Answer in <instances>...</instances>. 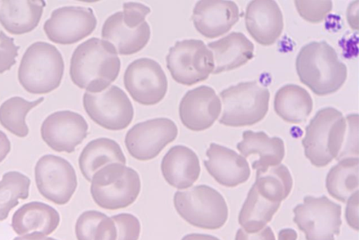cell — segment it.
<instances>
[{
	"mask_svg": "<svg viewBox=\"0 0 359 240\" xmlns=\"http://www.w3.org/2000/svg\"><path fill=\"white\" fill-rule=\"evenodd\" d=\"M121 61L112 44L91 38L75 48L70 61L73 83L88 93H100L115 81Z\"/></svg>",
	"mask_w": 359,
	"mask_h": 240,
	"instance_id": "cell-1",
	"label": "cell"
},
{
	"mask_svg": "<svg viewBox=\"0 0 359 240\" xmlns=\"http://www.w3.org/2000/svg\"><path fill=\"white\" fill-rule=\"evenodd\" d=\"M300 81L316 95L325 96L340 90L347 79V67L325 41L306 44L296 59Z\"/></svg>",
	"mask_w": 359,
	"mask_h": 240,
	"instance_id": "cell-2",
	"label": "cell"
},
{
	"mask_svg": "<svg viewBox=\"0 0 359 240\" xmlns=\"http://www.w3.org/2000/svg\"><path fill=\"white\" fill-rule=\"evenodd\" d=\"M348 124L338 109L327 107L318 111L306 127L302 140L304 154L313 166L323 168L342 154Z\"/></svg>",
	"mask_w": 359,
	"mask_h": 240,
	"instance_id": "cell-3",
	"label": "cell"
},
{
	"mask_svg": "<svg viewBox=\"0 0 359 240\" xmlns=\"http://www.w3.org/2000/svg\"><path fill=\"white\" fill-rule=\"evenodd\" d=\"M65 73L63 56L53 44H31L22 58L18 78L25 90L33 95H46L59 88Z\"/></svg>",
	"mask_w": 359,
	"mask_h": 240,
	"instance_id": "cell-4",
	"label": "cell"
},
{
	"mask_svg": "<svg viewBox=\"0 0 359 240\" xmlns=\"http://www.w3.org/2000/svg\"><path fill=\"white\" fill-rule=\"evenodd\" d=\"M151 13L141 3L123 4V11L114 13L102 27V38L113 44L119 55H135L147 46L151 29L145 18Z\"/></svg>",
	"mask_w": 359,
	"mask_h": 240,
	"instance_id": "cell-5",
	"label": "cell"
},
{
	"mask_svg": "<svg viewBox=\"0 0 359 240\" xmlns=\"http://www.w3.org/2000/svg\"><path fill=\"white\" fill-rule=\"evenodd\" d=\"M140 191L138 172L119 163L101 168L91 180L92 198L104 210L117 211L130 206L138 199Z\"/></svg>",
	"mask_w": 359,
	"mask_h": 240,
	"instance_id": "cell-6",
	"label": "cell"
},
{
	"mask_svg": "<svg viewBox=\"0 0 359 240\" xmlns=\"http://www.w3.org/2000/svg\"><path fill=\"white\" fill-rule=\"evenodd\" d=\"M177 213L189 225L203 229H219L229 218V208L223 195L210 186L202 185L174 196Z\"/></svg>",
	"mask_w": 359,
	"mask_h": 240,
	"instance_id": "cell-7",
	"label": "cell"
},
{
	"mask_svg": "<svg viewBox=\"0 0 359 240\" xmlns=\"http://www.w3.org/2000/svg\"><path fill=\"white\" fill-rule=\"evenodd\" d=\"M223 113L219 120L229 127L251 126L269 112L270 93L257 81L243 82L220 93Z\"/></svg>",
	"mask_w": 359,
	"mask_h": 240,
	"instance_id": "cell-8",
	"label": "cell"
},
{
	"mask_svg": "<svg viewBox=\"0 0 359 240\" xmlns=\"http://www.w3.org/2000/svg\"><path fill=\"white\" fill-rule=\"evenodd\" d=\"M166 63L172 78L186 86L205 81L215 69L212 51L198 39L176 42L168 53Z\"/></svg>",
	"mask_w": 359,
	"mask_h": 240,
	"instance_id": "cell-9",
	"label": "cell"
},
{
	"mask_svg": "<svg viewBox=\"0 0 359 240\" xmlns=\"http://www.w3.org/2000/svg\"><path fill=\"white\" fill-rule=\"evenodd\" d=\"M294 223L303 231L306 240H335L342 225V208L323 195L306 196L304 204L294 208Z\"/></svg>",
	"mask_w": 359,
	"mask_h": 240,
	"instance_id": "cell-10",
	"label": "cell"
},
{
	"mask_svg": "<svg viewBox=\"0 0 359 240\" xmlns=\"http://www.w3.org/2000/svg\"><path fill=\"white\" fill-rule=\"evenodd\" d=\"M83 105L88 117L108 131L125 130L134 119L130 98L116 86H110L100 93H84Z\"/></svg>",
	"mask_w": 359,
	"mask_h": 240,
	"instance_id": "cell-11",
	"label": "cell"
},
{
	"mask_svg": "<svg viewBox=\"0 0 359 240\" xmlns=\"http://www.w3.org/2000/svg\"><path fill=\"white\" fill-rule=\"evenodd\" d=\"M34 173L39 192L57 206L67 204L77 189L74 168L68 160L57 155H43L38 160Z\"/></svg>",
	"mask_w": 359,
	"mask_h": 240,
	"instance_id": "cell-12",
	"label": "cell"
},
{
	"mask_svg": "<svg viewBox=\"0 0 359 240\" xmlns=\"http://www.w3.org/2000/svg\"><path fill=\"white\" fill-rule=\"evenodd\" d=\"M123 84L132 99L145 106L161 102L168 91V79L158 62L141 58L127 67Z\"/></svg>",
	"mask_w": 359,
	"mask_h": 240,
	"instance_id": "cell-13",
	"label": "cell"
},
{
	"mask_svg": "<svg viewBox=\"0 0 359 240\" xmlns=\"http://www.w3.org/2000/svg\"><path fill=\"white\" fill-rule=\"evenodd\" d=\"M178 127L172 120L157 118L135 124L126 133V146L133 158L149 161L156 158L178 136Z\"/></svg>",
	"mask_w": 359,
	"mask_h": 240,
	"instance_id": "cell-14",
	"label": "cell"
},
{
	"mask_svg": "<svg viewBox=\"0 0 359 240\" xmlns=\"http://www.w3.org/2000/svg\"><path fill=\"white\" fill-rule=\"evenodd\" d=\"M96 27L97 19L91 8L65 6L52 12L43 30L50 41L69 46L90 36Z\"/></svg>",
	"mask_w": 359,
	"mask_h": 240,
	"instance_id": "cell-15",
	"label": "cell"
},
{
	"mask_svg": "<svg viewBox=\"0 0 359 240\" xmlns=\"http://www.w3.org/2000/svg\"><path fill=\"white\" fill-rule=\"evenodd\" d=\"M88 123L81 114L70 110L57 111L42 124L41 137L56 152L74 153L88 136Z\"/></svg>",
	"mask_w": 359,
	"mask_h": 240,
	"instance_id": "cell-16",
	"label": "cell"
},
{
	"mask_svg": "<svg viewBox=\"0 0 359 240\" xmlns=\"http://www.w3.org/2000/svg\"><path fill=\"white\" fill-rule=\"evenodd\" d=\"M221 101L214 88L203 86L185 93L180 104L182 124L192 131L210 128L221 113Z\"/></svg>",
	"mask_w": 359,
	"mask_h": 240,
	"instance_id": "cell-17",
	"label": "cell"
},
{
	"mask_svg": "<svg viewBox=\"0 0 359 240\" xmlns=\"http://www.w3.org/2000/svg\"><path fill=\"white\" fill-rule=\"evenodd\" d=\"M239 20L236 4L226 0H201L195 4L192 20L195 29L208 39L228 33Z\"/></svg>",
	"mask_w": 359,
	"mask_h": 240,
	"instance_id": "cell-18",
	"label": "cell"
},
{
	"mask_svg": "<svg viewBox=\"0 0 359 240\" xmlns=\"http://www.w3.org/2000/svg\"><path fill=\"white\" fill-rule=\"evenodd\" d=\"M245 25L257 43L272 46L281 36L285 26L280 7L273 0L251 1L246 8Z\"/></svg>",
	"mask_w": 359,
	"mask_h": 240,
	"instance_id": "cell-19",
	"label": "cell"
},
{
	"mask_svg": "<svg viewBox=\"0 0 359 240\" xmlns=\"http://www.w3.org/2000/svg\"><path fill=\"white\" fill-rule=\"evenodd\" d=\"M205 166L210 175L221 185L234 188L250 180V164L242 155L227 147L212 143L206 152Z\"/></svg>",
	"mask_w": 359,
	"mask_h": 240,
	"instance_id": "cell-20",
	"label": "cell"
},
{
	"mask_svg": "<svg viewBox=\"0 0 359 240\" xmlns=\"http://www.w3.org/2000/svg\"><path fill=\"white\" fill-rule=\"evenodd\" d=\"M161 171L168 185L178 189H185L198 180L201 162L194 150L184 145H176L163 156Z\"/></svg>",
	"mask_w": 359,
	"mask_h": 240,
	"instance_id": "cell-21",
	"label": "cell"
},
{
	"mask_svg": "<svg viewBox=\"0 0 359 240\" xmlns=\"http://www.w3.org/2000/svg\"><path fill=\"white\" fill-rule=\"evenodd\" d=\"M237 149L245 158L258 155L252 163V170L263 171L281 164L285 156V142L278 137L270 138L263 131H247L243 133V140Z\"/></svg>",
	"mask_w": 359,
	"mask_h": 240,
	"instance_id": "cell-22",
	"label": "cell"
},
{
	"mask_svg": "<svg viewBox=\"0 0 359 240\" xmlns=\"http://www.w3.org/2000/svg\"><path fill=\"white\" fill-rule=\"evenodd\" d=\"M207 47L214 55V74L238 69L255 56L254 44L239 32L229 34L223 39L208 44Z\"/></svg>",
	"mask_w": 359,
	"mask_h": 240,
	"instance_id": "cell-23",
	"label": "cell"
},
{
	"mask_svg": "<svg viewBox=\"0 0 359 240\" xmlns=\"http://www.w3.org/2000/svg\"><path fill=\"white\" fill-rule=\"evenodd\" d=\"M60 224V215L55 208L42 202H30L16 211L12 218V229L20 236L32 234L50 235Z\"/></svg>",
	"mask_w": 359,
	"mask_h": 240,
	"instance_id": "cell-24",
	"label": "cell"
},
{
	"mask_svg": "<svg viewBox=\"0 0 359 240\" xmlns=\"http://www.w3.org/2000/svg\"><path fill=\"white\" fill-rule=\"evenodd\" d=\"M46 6L42 0H4L0 2V24L11 34H28L39 25Z\"/></svg>",
	"mask_w": 359,
	"mask_h": 240,
	"instance_id": "cell-25",
	"label": "cell"
},
{
	"mask_svg": "<svg viewBox=\"0 0 359 240\" xmlns=\"http://www.w3.org/2000/svg\"><path fill=\"white\" fill-rule=\"evenodd\" d=\"M126 164L121 145L109 138L92 140L84 147L79 158V166L84 178L91 182L95 173L109 164Z\"/></svg>",
	"mask_w": 359,
	"mask_h": 240,
	"instance_id": "cell-26",
	"label": "cell"
},
{
	"mask_svg": "<svg viewBox=\"0 0 359 240\" xmlns=\"http://www.w3.org/2000/svg\"><path fill=\"white\" fill-rule=\"evenodd\" d=\"M313 102L305 88L297 84H286L274 98V110L279 117L291 124L306 121L312 113Z\"/></svg>",
	"mask_w": 359,
	"mask_h": 240,
	"instance_id": "cell-27",
	"label": "cell"
},
{
	"mask_svg": "<svg viewBox=\"0 0 359 240\" xmlns=\"http://www.w3.org/2000/svg\"><path fill=\"white\" fill-rule=\"evenodd\" d=\"M358 157L345 158L331 168L326 177V189L330 196L346 203L359 186Z\"/></svg>",
	"mask_w": 359,
	"mask_h": 240,
	"instance_id": "cell-28",
	"label": "cell"
},
{
	"mask_svg": "<svg viewBox=\"0 0 359 240\" xmlns=\"http://www.w3.org/2000/svg\"><path fill=\"white\" fill-rule=\"evenodd\" d=\"M280 206V203L270 201L262 196L252 186L239 212L238 223L246 232H258L272 220Z\"/></svg>",
	"mask_w": 359,
	"mask_h": 240,
	"instance_id": "cell-29",
	"label": "cell"
},
{
	"mask_svg": "<svg viewBox=\"0 0 359 240\" xmlns=\"http://www.w3.org/2000/svg\"><path fill=\"white\" fill-rule=\"evenodd\" d=\"M292 185L291 173L283 164L257 171L255 183L252 185L262 196L280 204L289 197Z\"/></svg>",
	"mask_w": 359,
	"mask_h": 240,
	"instance_id": "cell-30",
	"label": "cell"
},
{
	"mask_svg": "<svg viewBox=\"0 0 359 240\" xmlns=\"http://www.w3.org/2000/svg\"><path fill=\"white\" fill-rule=\"evenodd\" d=\"M43 100V97L34 101H28L19 96L11 98L0 106V124L13 135L20 138L28 136L29 130L26 116Z\"/></svg>",
	"mask_w": 359,
	"mask_h": 240,
	"instance_id": "cell-31",
	"label": "cell"
},
{
	"mask_svg": "<svg viewBox=\"0 0 359 240\" xmlns=\"http://www.w3.org/2000/svg\"><path fill=\"white\" fill-rule=\"evenodd\" d=\"M78 240H117V227L112 218L97 211L81 213L75 225Z\"/></svg>",
	"mask_w": 359,
	"mask_h": 240,
	"instance_id": "cell-32",
	"label": "cell"
},
{
	"mask_svg": "<svg viewBox=\"0 0 359 240\" xmlns=\"http://www.w3.org/2000/svg\"><path fill=\"white\" fill-rule=\"evenodd\" d=\"M31 180L18 171L4 173L0 180V221L6 220L13 208L19 204L20 199L29 196Z\"/></svg>",
	"mask_w": 359,
	"mask_h": 240,
	"instance_id": "cell-33",
	"label": "cell"
},
{
	"mask_svg": "<svg viewBox=\"0 0 359 240\" xmlns=\"http://www.w3.org/2000/svg\"><path fill=\"white\" fill-rule=\"evenodd\" d=\"M299 15L310 23L318 24L325 20L332 10V1H294Z\"/></svg>",
	"mask_w": 359,
	"mask_h": 240,
	"instance_id": "cell-34",
	"label": "cell"
},
{
	"mask_svg": "<svg viewBox=\"0 0 359 240\" xmlns=\"http://www.w3.org/2000/svg\"><path fill=\"white\" fill-rule=\"evenodd\" d=\"M111 218L116 224L117 240H139L141 224L138 218L128 213H119Z\"/></svg>",
	"mask_w": 359,
	"mask_h": 240,
	"instance_id": "cell-35",
	"label": "cell"
},
{
	"mask_svg": "<svg viewBox=\"0 0 359 240\" xmlns=\"http://www.w3.org/2000/svg\"><path fill=\"white\" fill-rule=\"evenodd\" d=\"M20 46H15V39L0 31V74L10 70L16 65Z\"/></svg>",
	"mask_w": 359,
	"mask_h": 240,
	"instance_id": "cell-36",
	"label": "cell"
},
{
	"mask_svg": "<svg viewBox=\"0 0 359 240\" xmlns=\"http://www.w3.org/2000/svg\"><path fill=\"white\" fill-rule=\"evenodd\" d=\"M348 128L345 144L340 159L358 157V115L349 114L346 117Z\"/></svg>",
	"mask_w": 359,
	"mask_h": 240,
	"instance_id": "cell-37",
	"label": "cell"
},
{
	"mask_svg": "<svg viewBox=\"0 0 359 240\" xmlns=\"http://www.w3.org/2000/svg\"><path fill=\"white\" fill-rule=\"evenodd\" d=\"M359 192L354 193L347 201L345 218L348 224L354 230H358V200Z\"/></svg>",
	"mask_w": 359,
	"mask_h": 240,
	"instance_id": "cell-38",
	"label": "cell"
},
{
	"mask_svg": "<svg viewBox=\"0 0 359 240\" xmlns=\"http://www.w3.org/2000/svg\"><path fill=\"white\" fill-rule=\"evenodd\" d=\"M235 240H276V239L272 229L267 226L256 233H249L245 229H239Z\"/></svg>",
	"mask_w": 359,
	"mask_h": 240,
	"instance_id": "cell-39",
	"label": "cell"
},
{
	"mask_svg": "<svg viewBox=\"0 0 359 240\" xmlns=\"http://www.w3.org/2000/svg\"><path fill=\"white\" fill-rule=\"evenodd\" d=\"M11 150V143L3 131H0V163L8 156Z\"/></svg>",
	"mask_w": 359,
	"mask_h": 240,
	"instance_id": "cell-40",
	"label": "cell"
},
{
	"mask_svg": "<svg viewBox=\"0 0 359 240\" xmlns=\"http://www.w3.org/2000/svg\"><path fill=\"white\" fill-rule=\"evenodd\" d=\"M298 234L292 229H283L279 231L278 240H297Z\"/></svg>",
	"mask_w": 359,
	"mask_h": 240,
	"instance_id": "cell-41",
	"label": "cell"
},
{
	"mask_svg": "<svg viewBox=\"0 0 359 240\" xmlns=\"http://www.w3.org/2000/svg\"><path fill=\"white\" fill-rule=\"evenodd\" d=\"M181 240H220L219 238L212 236L210 234H189L185 235V236Z\"/></svg>",
	"mask_w": 359,
	"mask_h": 240,
	"instance_id": "cell-42",
	"label": "cell"
},
{
	"mask_svg": "<svg viewBox=\"0 0 359 240\" xmlns=\"http://www.w3.org/2000/svg\"><path fill=\"white\" fill-rule=\"evenodd\" d=\"M14 240H57L54 238L46 237L41 234H32L25 235V236L16 237Z\"/></svg>",
	"mask_w": 359,
	"mask_h": 240,
	"instance_id": "cell-43",
	"label": "cell"
}]
</instances>
